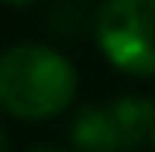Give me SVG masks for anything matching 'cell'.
<instances>
[{"instance_id": "obj_8", "label": "cell", "mask_w": 155, "mask_h": 152, "mask_svg": "<svg viewBox=\"0 0 155 152\" xmlns=\"http://www.w3.org/2000/svg\"><path fill=\"white\" fill-rule=\"evenodd\" d=\"M152 142H155V131H152Z\"/></svg>"}, {"instance_id": "obj_4", "label": "cell", "mask_w": 155, "mask_h": 152, "mask_svg": "<svg viewBox=\"0 0 155 152\" xmlns=\"http://www.w3.org/2000/svg\"><path fill=\"white\" fill-rule=\"evenodd\" d=\"M114 114V124L121 131V145L124 149H138L145 138H152L155 131V104L145 97H121V100L107 104Z\"/></svg>"}, {"instance_id": "obj_1", "label": "cell", "mask_w": 155, "mask_h": 152, "mask_svg": "<svg viewBox=\"0 0 155 152\" xmlns=\"http://www.w3.org/2000/svg\"><path fill=\"white\" fill-rule=\"evenodd\" d=\"M76 69L48 45H14L0 56V107L24 121L55 118L76 97Z\"/></svg>"}, {"instance_id": "obj_6", "label": "cell", "mask_w": 155, "mask_h": 152, "mask_svg": "<svg viewBox=\"0 0 155 152\" xmlns=\"http://www.w3.org/2000/svg\"><path fill=\"white\" fill-rule=\"evenodd\" d=\"M28 152H62V149H48V145H35V149H28Z\"/></svg>"}, {"instance_id": "obj_2", "label": "cell", "mask_w": 155, "mask_h": 152, "mask_svg": "<svg viewBox=\"0 0 155 152\" xmlns=\"http://www.w3.org/2000/svg\"><path fill=\"white\" fill-rule=\"evenodd\" d=\"M97 45L114 69L155 76V0H107L97 14Z\"/></svg>"}, {"instance_id": "obj_5", "label": "cell", "mask_w": 155, "mask_h": 152, "mask_svg": "<svg viewBox=\"0 0 155 152\" xmlns=\"http://www.w3.org/2000/svg\"><path fill=\"white\" fill-rule=\"evenodd\" d=\"M0 152H11V142H7V135H4V128H0Z\"/></svg>"}, {"instance_id": "obj_3", "label": "cell", "mask_w": 155, "mask_h": 152, "mask_svg": "<svg viewBox=\"0 0 155 152\" xmlns=\"http://www.w3.org/2000/svg\"><path fill=\"white\" fill-rule=\"evenodd\" d=\"M69 142L76 152H124L110 107H83L69 124Z\"/></svg>"}, {"instance_id": "obj_7", "label": "cell", "mask_w": 155, "mask_h": 152, "mask_svg": "<svg viewBox=\"0 0 155 152\" xmlns=\"http://www.w3.org/2000/svg\"><path fill=\"white\" fill-rule=\"evenodd\" d=\"M0 4H11V7H21V4H35V0H0Z\"/></svg>"}]
</instances>
